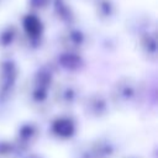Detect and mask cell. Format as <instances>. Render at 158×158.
<instances>
[{"label":"cell","mask_w":158,"mask_h":158,"mask_svg":"<svg viewBox=\"0 0 158 158\" xmlns=\"http://www.w3.org/2000/svg\"><path fill=\"white\" fill-rule=\"evenodd\" d=\"M54 85V68L52 65H43L37 69L27 84L26 98L28 104L35 109L47 106L52 86Z\"/></svg>","instance_id":"cell-1"},{"label":"cell","mask_w":158,"mask_h":158,"mask_svg":"<svg viewBox=\"0 0 158 158\" xmlns=\"http://www.w3.org/2000/svg\"><path fill=\"white\" fill-rule=\"evenodd\" d=\"M141 96V83L132 77H121L117 79L109 94L111 105L118 110H128L137 106Z\"/></svg>","instance_id":"cell-2"},{"label":"cell","mask_w":158,"mask_h":158,"mask_svg":"<svg viewBox=\"0 0 158 158\" xmlns=\"http://www.w3.org/2000/svg\"><path fill=\"white\" fill-rule=\"evenodd\" d=\"M116 143L107 137H99L80 144L73 153V158H115Z\"/></svg>","instance_id":"cell-3"},{"label":"cell","mask_w":158,"mask_h":158,"mask_svg":"<svg viewBox=\"0 0 158 158\" xmlns=\"http://www.w3.org/2000/svg\"><path fill=\"white\" fill-rule=\"evenodd\" d=\"M21 44L27 48H38L43 41L44 26L38 16L35 12H27L21 19Z\"/></svg>","instance_id":"cell-4"},{"label":"cell","mask_w":158,"mask_h":158,"mask_svg":"<svg viewBox=\"0 0 158 158\" xmlns=\"http://www.w3.org/2000/svg\"><path fill=\"white\" fill-rule=\"evenodd\" d=\"M20 69L17 63L10 57L0 59V102H6L15 93Z\"/></svg>","instance_id":"cell-5"},{"label":"cell","mask_w":158,"mask_h":158,"mask_svg":"<svg viewBox=\"0 0 158 158\" xmlns=\"http://www.w3.org/2000/svg\"><path fill=\"white\" fill-rule=\"evenodd\" d=\"M51 93L54 104L63 109H70L75 106L83 98L80 86L73 80H63L54 84Z\"/></svg>","instance_id":"cell-6"},{"label":"cell","mask_w":158,"mask_h":158,"mask_svg":"<svg viewBox=\"0 0 158 158\" xmlns=\"http://www.w3.org/2000/svg\"><path fill=\"white\" fill-rule=\"evenodd\" d=\"M83 111L89 118H102L110 112V107L112 106L107 95L100 91L90 93L81 98L80 100Z\"/></svg>","instance_id":"cell-7"},{"label":"cell","mask_w":158,"mask_h":158,"mask_svg":"<svg viewBox=\"0 0 158 158\" xmlns=\"http://www.w3.org/2000/svg\"><path fill=\"white\" fill-rule=\"evenodd\" d=\"M59 43L63 51H72V52H83L89 46V36L88 33L77 27V26H68L59 36Z\"/></svg>","instance_id":"cell-8"},{"label":"cell","mask_w":158,"mask_h":158,"mask_svg":"<svg viewBox=\"0 0 158 158\" xmlns=\"http://www.w3.org/2000/svg\"><path fill=\"white\" fill-rule=\"evenodd\" d=\"M78 131V122L73 115L69 114H60L56 116L49 123V133L59 139L67 141L73 138Z\"/></svg>","instance_id":"cell-9"},{"label":"cell","mask_w":158,"mask_h":158,"mask_svg":"<svg viewBox=\"0 0 158 158\" xmlns=\"http://www.w3.org/2000/svg\"><path fill=\"white\" fill-rule=\"evenodd\" d=\"M40 136H41L40 126L36 122L27 121V122H22L21 125H19L12 141L17 144V147L23 153H27L30 148L36 144Z\"/></svg>","instance_id":"cell-10"},{"label":"cell","mask_w":158,"mask_h":158,"mask_svg":"<svg viewBox=\"0 0 158 158\" xmlns=\"http://www.w3.org/2000/svg\"><path fill=\"white\" fill-rule=\"evenodd\" d=\"M52 67L65 73H77L85 67V59L80 52L62 51L57 54Z\"/></svg>","instance_id":"cell-11"},{"label":"cell","mask_w":158,"mask_h":158,"mask_svg":"<svg viewBox=\"0 0 158 158\" xmlns=\"http://www.w3.org/2000/svg\"><path fill=\"white\" fill-rule=\"evenodd\" d=\"M138 47L142 56L149 60L156 63L158 58V41L156 30H147L138 36Z\"/></svg>","instance_id":"cell-12"},{"label":"cell","mask_w":158,"mask_h":158,"mask_svg":"<svg viewBox=\"0 0 158 158\" xmlns=\"http://www.w3.org/2000/svg\"><path fill=\"white\" fill-rule=\"evenodd\" d=\"M21 44V30L14 23H7L0 28V51L9 52Z\"/></svg>","instance_id":"cell-13"},{"label":"cell","mask_w":158,"mask_h":158,"mask_svg":"<svg viewBox=\"0 0 158 158\" xmlns=\"http://www.w3.org/2000/svg\"><path fill=\"white\" fill-rule=\"evenodd\" d=\"M95 16L104 23H111L117 16V5L115 0H93Z\"/></svg>","instance_id":"cell-14"},{"label":"cell","mask_w":158,"mask_h":158,"mask_svg":"<svg viewBox=\"0 0 158 158\" xmlns=\"http://www.w3.org/2000/svg\"><path fill=\"white\" fill-rule=\"evenodd\" d=\"M51 7L53 10V15L59 22H62L67 27L74 25L75 14H74L73 7L67 0H52Z\"/></svg>","instance_id":"cell-15"},{"label":"cell","mask_w":158,"mask_h":158,"mask_svg":"<svg viewBox=\"0 0 158 158\" xmlns=\"http://www.w3.org/2000/svg\"><path fill=\"white\" fill-rule=\"evenodd\" d=\"M25 154L12 139L0 141V158H22Z\"/></svg>","instance_id":"cell-16"},{"label":"cell","mask_w":158,"mask_h":158,"mask_svg":"<svg viewBox=\"0 0 158 158\" xmlns=\"http://www.w3.org/2000/svg\"><path fill=\"white\" fill-rule=\"evenodd\" d=\"M51 4H52V0H27V6L30 12H35V14H38L49 9Z\"/></svg>","instance_id":"cell-17"},{"label":"cell","mask_w":158,"mask_h":158,"mask_svg":"<svg viewBox=\"0 0 158 158\" xmlns=\"http://www.w3.org/2000/svg\"><path fill=\"white\" fill-rule=\"evenodd\" d=\"M22 158H43V157L40 154H36V153H26Z\"/></svg>","instance_id":"cell-18"},{"label":"cell","mask_w":158,"mask_h":158,"mask_svg":"<svg viewBox=\"0 0 158 158\" xmlns=\"http://www.w3.org/2000/svg\"><path fill=\"white\" fill-rule=\"evenodd\" d=\"M123 158H141V157H137V156H126Z\"/></svg>","instance_id":"cell-19"},{"label":"cell","mask_w":158,"mask_h":158,"mask_svg":"<svg viewBox=\"0 0 158 158\" xmlns=\"http://www.w3.org/2000/svg\"><path fill=\"white\" fill-rule=\"evenodd\" d=\"M0 1H2V0H0Z\"/></svg>","instance_id":"cell-20"}]
</instances>
